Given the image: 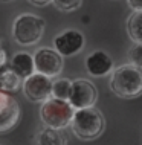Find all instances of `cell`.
Instances as JSON below:
<instances>
[{
  "instance_id": "1",
  "label": "cell",
  "mask_w": 142,
  "mask_h": 145,
  "mask_svg": "<svg viewBox=\"0 0 142 145\" xmlns=\"http://www.w3.org/2000/svg\"><path fill=\"white\" fill-rule=\"evenodd\" d=\"M110 89L122 99H133L142 95V70L133 64L119 66L112 70Z\"/></svg>"
},
{
  "instance_id": "2",
  "label": "cell",
  "mask_w": 142,
  "mask_h": 145,
  "mask_svg": "<svg viewBox=\"0 0 142 145\" xmlns=\"http://www.w3.org/2000/svg\"><path fill=\"white\" fill-rule=\"evenodd\" d=\"M70 127H72L75 136L81 140H93L102 135L105 121L101 112L96 110L95 107L78 108L73 113Z\"/></svg>"
},
{
  "instance_id": "3",
  "label": "cell",
  "mask_w": 142,
  "mask_h": 145,
  "mask_svg": "<svg viewBox=\"0 0 142 145\" xmlns=\"http://www.w3.org/2000/svg\"><path fill=\"white\" fill-rule=\"evenodd\" d=\"M75 108L70 105L69 101L58 99L50 96L49 99L43 101L40 107V119L46 127L64 130L72 122Z\"/></svg>"
},
{
  "instance_id": "4",
  "label": "cell",
  "mask_w": 142,
  "mask_h": 145,
  "mask_svg": "<svg viewBox=\"0 0 142 145\" xmlns=\"http://www.w3.org/2000/svg\"><path fill=\"white\" fill-rule=\"evenodd\" d=\"M46 22L41 17L29 12L20 14L12 23L14 40L22 46H34L44 34Z\"/></svg>"
},
{
  "instance_id": "5",
  "label": "cell",
  "mask_w": 142,
  "mask_h": 145,
  "mask_svg": "<svg viewBox=\"0 0 142 145\" xmlns=\"http://www.w3.org/2000/svg\"><path fill=\"white\" fill-rule=\"evenodd\" d=\"M23 93L32 103H43L52 96V78L43 75L40 72H34L26 76L22 83Z\"/></svg>"
},
{
  "instance_id": "6",
  "label": "cell",
  "mask_w": 142,
  "mask_h": 145,
  "mask_svg": "<svg viewBox=\"0 0 142 145\" xmlns=\"http://www.w3.org/2000/svg\"><path fill=\"white\" fill-rule=\"evenodd\" d=\"M34 64H35V72H40L49 78L58 76L63 72V67H64L63 55H60L55 49L50 48L38 49L34 54Z\"/></svg>"
},
{
  "instance_id": "7",
  "label": "cell",
  "mask_w": 142,
  "mask_h": 145,
  "mask_svg": "<svg viewBox=\"0 0 142 145\" xmlns=\"http://www.w3.org/2000/svg\"><path fill=\"white\" fill-rule=\"evenodd\" d=\"M98 99L96 87L87 80H75L72 81V90H70L69 103L70 105L78 110V108H87L93 107Z\"/></svg>"
},
{
  "instance_id": "8",
  "label": "cell",
  "mask_w": 142,
  "mask_h": 145,
  "mask_svg": "<svg viewBox=\"0 0 142 145\" xmlns=\"http://www.w3.org/2000/svg\"><path fill=\"white\" fill-rule=\"evenodd\" d=\"M84 35L77 29L63 31L54 38V49L63 57H73L84 48Z\"/></svg>"
},
{
  "instance_id": "9",
  "label": "cell",
  "mask_w": 142,
  "mask_h": 145,
  "mask_svg": "<svg viewBox=\"0 0 142 145\" xmlns=\"http://www.w3.org/2000/svg\"><path fill=\"white\" fill-rule=\"evenodd\" d=\"M86 70L89 75L96 78L110 75L113 70V60L104 50H93L86 58Z\"/></svg>"
},
{
  "instance_id": "10",
  "label": "cell",
  "mask_w": 142,
  "mask_h": 145,
  "mask_svg": "<svg viewBox=\"0 0 142 145\" xmlns=\"http://www.w3.org/2000/svg\"><path fill=\"white\" fill-rule=\"evenodd\" d=\"M11 69L17 75L23 78L32 75L35 72V64H34V55L27 52H18L11 58Z\"/></svg>"
},
{
  "instance_id": "11",
  "label": "cell",
  "mask_w": 142,
  "mask_h": 145,
  "mask_svg": "<svg viewBox=\"0 0 142 145\" xmlns=\"http://www.w3.org/2000/svg\"><path fill=\"white\" fill-rule=\"evenodd\" d=\"M20 119V107L17 101H12L6 108L0 110V133L12 130Z\"/></svg>"
},
{
  "instance_id": "12",
  "label": "cell",
  "mask_w": 142,
  "mask_h": 145,
  "mask_svg": "<svg viewBox=\"0 0 142 145\" xmlns=\"http://www.w3.org/2000/svg\"><path fill=\"white\" fill-rule=\"evenodd\" d=\"M37 145H67V140H66V136L61 133V130L46 127L38 133Z\"/></svg>"
},
{
  "instance_id": "13",
  "label": "cell",
  "mask_w": 142,
  "mask_h": 145,
  "mask_svg": "<svg viewBox=\"0 0 142 145\" xmlns=\"http://www.w3.org/2000/svg\"><path fill=\"white\" fill-rule=\"evenodd\" d=\"M22 86V76L17 75L12 69L0 72V90L3 92H17Z\"/></svg>"
},
{
  "instance_id": "14",
  "label": "cell",
  "mask_w": 142,
  "mask_h": 145,
  "mask_svg": "<svg viewBox=\"0 0 142 145\" xmlns=\"http://www.w3.org/2000/svg\"><path fill=\"white\" fill-rule=\"evenodd\" d=\"M127 31L133 43H142V11H133L127 20Z\"/></svg>"
},
{
  "instance_id": "15",
  "label": "cell",
  "mask_w": 142,
  "mask_h": 145,
  "mask_svg": "<svg viewBox=\"0 0 142 145\" xmlns=\"http://www.w3.org/2000/svg\"><path fill=\"white\" fill-rule=\"evenodd\" d=\"M70 90H72V81L67 78H58L52 81V96L58 99H69Z\"/></svg>"
},
{
  "instance_id": "16",
  "label": "cell",
  "mask_w": 142,
  "mask_h": 145,
  "mask_svg": "<svg viewBox=\"0 0 142 145\" xmlns=\"http://www.w3.org/2000/svg\"><path fill=\"white\" fill-rule=\"evenodd\" d=\"M54 6L63 12H72L81 6L82 0H52Z\"/></svg>"
},
{
  "instance_id": "17",
  "label": "cell",
  "mask_w": 142,
  "mask_h": 145,
  "mask_svg": "<svg viewBox=\"0 0 142 145\" xmlns=\"http://www.w3.org/2000/svg\"><path fill=\"white\" fill-rule=\"evenodd\" d=\"M128 58H130V64L136 66L137 69L142 70V43H133L128 52Z\"/></svg>"
},
{
  "instance_id": "18",
  "label": "cell",
  "mask_w": 142,
  "mask_h": 145,
  "mask_svg": "<svg viewBox=\"0 0 142 145\" xmlns=\"http://www.w3.org/2000/svg\"><path fill=\"white\" fill-rule=\"evenodd\" d=\"M127 3L133 11H142V0H127Z\"/></svg>"
},
{
  "instance_id": "19",
  "label": "cell",
  "mask_w": 142,
  "mask_h": 145,
  "mask_svg": "<svg viewBox=\"0 0 142 145\" xmlns=\"http://www.w3.org/2000/svg\"><path fill=\"white\" fill-rule=\"evenodd\" d=\"M27 2L31 3V5H34V6H46V5H49V3H52V0H27Z\"/></svg>"
},
{
  "instance_id": "20",
  "label": "cell",
  "mask_w": 142,
  "mask_h": 145,
  "mask_svg": "<svg viewBox=\"0 0 142 145\" xmlns=\"http://www.w3.org/2000/svg\"><path fill=\"white\" fill-rule=\"evenodd\" d=\"M8 63V57H6V52L3 48H0V67H3V66H6Z\"/></svg>"
},
{
  "instance_id": "21",
  "label": "cell",
  "mask_w": 142,
  "mask_h": 145,
  "mask_svg": "<svg viewBox=\"0 0 142 145\" xmlns=\"http://www.w3.org/2000/svg\"><path fill=\"white\" fill-rule=\"evenodd\" d=\"M2 3H9V2H14V0H0Z\"/></svg>"
}]
</instances>
